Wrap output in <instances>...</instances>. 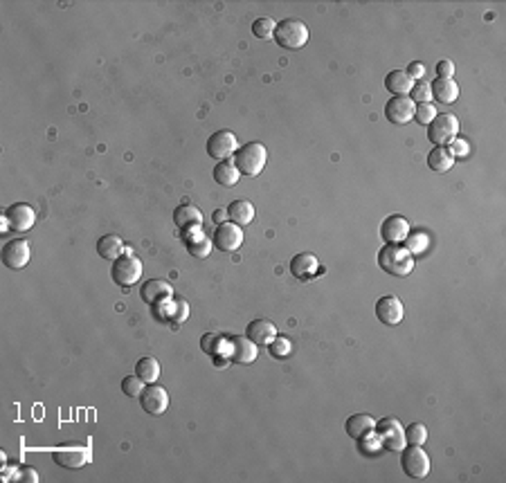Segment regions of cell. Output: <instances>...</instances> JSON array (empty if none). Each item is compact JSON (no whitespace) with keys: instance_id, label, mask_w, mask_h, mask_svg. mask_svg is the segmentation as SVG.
<instances>
[{"instance_id":"1","label":"cell","mask_w":506,"mask_h":483,"mask_svg":"<svg viewBox=\"0 0 506 483\" xmlns=\"http://www.w3.org/2000/svg\"><path fill=\"white\" fill-rule=\"evenodd\" d=\"M378 266L392 277H407L414 270V256L407 247L387 243L378 252Z\"/></svg>"},{"instance_id":"2","label":"cell","mask_w":506,"mask_h":483,"mask_svg":"<svg viewBox=\"0 0 506 483\" xmlns=\"http://www.w3.org/2000/svg\"><path fill=\"white\" fill-rule=\"evenodd\" d=\"M268 151L264 144L259 142H248L239 146V151L234 153V167L239 169L241 176H259L266 167Z\"/></svg>"},{"instance_id":"3","label":"cell","mask_w":506,"mask_h":483,"mask_svg":"<svg viewBox=\"0 0 506 483\" xmlns=\"http://www.w3.org/2000/svg\"><path fill=\"white\" fill-rule=\"evenodd\" d=\"M308 39H311V32H308L306 23L298 20V18H283L277 23L275 28V41L279 47L283 49H302Z\"/></svg>"},{"instance_id":"4","label":"cell","mask_w":506,"mask_h":483,"mask_svg":"<svg viewBox=\"0 0 506 483\" xmlns=\"http://www.w3.org/2000/svg\"><path fill=\"white\" fill-rule=\"evenodd\" d=\"M110 279L122 288L133 286V283H138L142 279V261L126 250L119 258H115L113 266H110Z\"/></svg>"},{"instance_id":"5","label":"cell","mask_w":506,"mask_h":483,"mask_svg":"<svg viewBox=\"0 0 506 483\" xmlns=\"http://www.w3.org/2000/svg\"><path fill=\"white\" fill-rule=\"evenodd\" d=\"M454 138H459V119L454 115L443 113L428 124V140L435 146H448Z\"/></svg>"},{"instance_id":"6","label":"cell","mask_w":506,"mask_h":483,"mask_svg":"<svg viewBox=\"0 0 506 483\" xmlns=\"http://www.w3.org/2000/svg\"><path fill=\"white\" fill-rule=\"evenodd\" d=\"M401 467L410 479H425L430 475V456L423 445H405L401 450Z\"/></svg>"},{"instance_id":"7","label":"cell","mask_w":506,"mask_h":483,"mask_svg":"<svg viewBox=\"0 0 506 483\" xmlns=\"http://www.w3.org/2000/svg\"><path fill=\"white\" fill-rule=\"evenodd\" d=\"M378 436L382 441V450L387 452H401L405 448V429L401 425L399 418H382V420H376V429Z\"/></svg>"},{"instance_id":"8","label":"cell","mask_w":506,"mask_h":483,"mask_svg":"<svg viewBox=\"0 0 506 483\" xmlns=\"http://www.w3.org/2000/svg\"><path fill=\"white\" fill-rule=\"evenodd\" d=\"M36 222V212L28 203H16L7 207V212L3 216V229L11 232H28L34 227Z\"/></svg>"},{"instance_id":"9","label":"cell","mask_w":506,"mask_h":483,"mask_svg":"<svg viewBox=\"0 0 506 483\" xmlns=\"http://www.w3.org/2000/svg\"><path fill=\"white\" fill-rule=\"evenodd\" d=\"M207 155L218 160V162H223L228 157H234V153L239 151V144H237V135L232 131H216L214 135H209L207 140Z\"/></svg>"},{"instance_id":"10","label":"cell","mask_w":506,"mask_h":483,"mask_svg":"<svg viewBox=\"0 0 506 483\" xmlns=\"http://www.w3.org/2000/svg\"><path fill=\"white\" fill-rule=\"evenodd\" d=\"M140 297H142V302L149 304L151 308H160L171 302V297H174V286H171L167 279H149L142 283Z\"/></svg>"},{"instance_id":"11","label":"cell","mask_w":506,"mask_h":483,"mask_svg":"<svg viewBox=\"0 0 506 483\" xmlns=\"http://www.w3.org/2000/svg\"><path fill=\"white\" fill-rule=\"evenodd\" d=\"M212 243L223 252H237L239 247L243 245L241 225H234L232 220L220 222V225H216V229H214V241Z\"/></svg>"},{"instance_id":"12","label":"cell","mask_w":506,"mask_h":483,"mask_svg":"<svg viewBox=\"0 0 506 483\" xmlns=\"http://www.w3.org/2000/svg\"><path fill=\"white\" fill-rule=\"evenodd\" d=\"M140 405L146 414L163 416L169 410V393L165 391V387H158L153 382V385L144 387V391L140 393Z\"/></svg>"},{"instance_id":"13","label":"cell","mask_w":506,"mask_h":483,"mask_svg":"<svg viewBox=\"0 0 506 483\" xmlns=\"http://www.w3.org/2000/svg\"><path fill=\"white\" fill-rule=\"evenodd\" d=\"M376 317L382 321V324H387V326L401 324L403 317H405L403 302L399 299V297H394V294L380 297V299L376 302Z\"/></svg>"},{"instance_id":"14","label":"cell","mask_w":506,"mask_h":483,"mask_svg":"<svg viewBox=\"0 0 506 483\" xmlns=\"http://www.w3.org/2000/svg\"><path fill=\"white\" fill-rule=\"evenodd\" d=\"M30 263V245L23 239H14L7 241L3 245V266H7L9 270H20Z\"/></svg>"},{"instance_id":"15","label":"cell","mask_w":506,"mask_h":483,"mask_svg":"<svg viewBox=\"0 0 506 483\" xmlns=\"http://www.w3.org/2000/svg\"><path fill=\"white\" fill-rule=\"evenodd\" d=\"M414 108L416 104L410 97H392L385 104V117L396 126H403V124L414 119Z\"/></svg>"},{"instance_id":"16","label":"cell","mask_w":506,"mask_h":483,"mask_svg":"<svg viewBox=\"0 0 506 483\" xmlns=\"http://www.w3.org/2000/svg\"><path fill=\"white\" fill-rule=\"evenodd\" d=\"M380 237H382V241H385V243L401 245L407 237H410V222H407V218L394 214V216L382 220Z\"/></svg>"},{"instance_id":"17","label":"cell","mask_w":506,"mask_h":483,"mask_svg":"<svg viewBox=\"0 0 506 483\" xmlns=\"http://www.w3.org/2000/svg\"><path fill=\"white\" fill-rule=\"evenodd\" d=\"M319 272V261L317 256L311 254V252H302V254H295L290 258V275L300 281H311L315 275Z\"/></svg>"},{"instance_id":"18","label":"cell","mask_w":506,"mask_h":483,"mask_svg":"<svg viewBox=\"0 0 506 483\" xmlns=\"http://www.w3.org/2000/svg\"><path fill=\"white\" fill-rule=\"evenodd\" d=\"M230 344H232V346H230L228 355H230L232 362H237V364H252V362L257 360L259 349H257V344H254L252 340H248V338L243 335V338H234Z\"/></svg>"},{"instance_id":"19","label":"cell","mask_w":506,"mask_h":483,"mask_svg":"<svg viewBox=\"0 0 506 483\" xmlns=\"http://www.w3.org/2000/svg\"><path fill=\"white\" fill-rule=\"evenodd\" d=\"M245 338L252 340L257 346H268L277 338V326L270 319H254L245 328Z\"/></svg>"},{"instance_id":"20","label":"cell","mask_w":506,"mask_h":483,"mask_svg":"<svg viewBox=\"0 0 506 483\" xmlns=\"http://www.w3.org/2000/svg\"><path fill=\"white\" fill-rule=\"evenodd\" d=\"M54 463H59L61 467H68V470H77L81 465L88 463V448L83 450H77V448H61V450H54Z\"/></svg>"},{"instance_id":"21","label":"cell","mask_w":506,"mask_h":483,"mask_svg":"<svg viewBox=\"0 0 506 483\" xmlns=\"http://www.w3.org/2000/svg\"><path fill=\"white\" fill-rule=\"evenodd\" d=\"M174 222L182 229V232H189V229H199L203 225V214H201V209L199 207H194V205H180L176 207V212H174Z\"/></svg>"},{"instance_id":"22","label":"cell","mask_w":506,"mask_h":483,"mask_svg":"<svg viewBox=\"0 0 506 483\" xmlns=\"http://www.w3.org/2000/svg\"><path fill=\"white\" fill-rule=\"evenodd\" d=\"M430 90H432V99H437L441 104H454L457 99H459V85H457L454 79L437 77L430 83Z\"/></svg>"},{"instance_id":"23","label":"cell","mask_w":506,"mask_h":483,"mask_svg":"<svg viewBox=\"0 0 506 483\" xmlns=\"http://www.w3.org/2000/svg\"><path fill=\"white\" fill-rule=\"evenodd\" d=\"M344 429H347V434L355 441H360L363 436H367L369 431L376 429V418H372L369 414H353L347 418V423H344Z\"/></svg>"},{"instance_id":"24","label":"cell","mask_w":506,"mask_h":483,"mask_svg":"<svg viewBox=\"0 0 506 483\" xmlns=\"http://www.w3.org/2000/svg\"><path fill=\"white\" fill-rule=\"evenodd\" d=\"M97 254L106 258V261H115V258L124 254V241L117 234H106V237L97 241Z\"/></svg>"},{"instance_id":"25","label":"cell","mask_w":506,"mask_h":483,"mask_svg":"<svg viewBox=\"0 0 506 483\" xmlns=\"http://www.w3.org/2000/svg\"><path fill=\"white\" fill-rule=\"evenodd\" d=\"M414 81L407 77L405 70H392L385 77V88L394 95V97H407L412 90Z\"/></svg>"},{"instance_id":"26","label":"cell","mask_w":506,"mask_h":483,"mask_svg":"<svg viewBox=\"0 0 506 483\" xmlns=\"http://www.w3.org/2000/svg\"><path fill=\"white\" fill-rule=\"evenodd\" d=\"M228 218L234 225H250L254 220V205L248 201H234L228 207Z\"/></svg>"},{"instance_id":"27","label":"cell","mask_w":506,"mask_h":483,"mask_svg":"<svg viewBox=\"0 0 506 483\" xmlns=\"http://www.w3.org/2000/svg\"><path fill=\"white\" fill-rule=\"evenodd\" d=\"M452 165H454V157H452V153L448 151L446 146H435V148L430 151V155H428V167H430L432 171H437V173L450 171Z\"/></svg>"},{"instance_id":"28","label":"cell","mask_w":506,"mask_h":483,"mask_svg":"<svg viewBox=\"0 0 506 483\" xmlns=\"http://www.w3.org/2000/svg\"><path fill=\"white\" fill-rule=\"evenodd\" d=\"M135 376H138L144 385H153V382L160 378V362L151 355L140 357L138 364H135Z\"/></svg>"},{"instance_id":"29","label":"cell","mask_w":506,"mask_h":483,"mask_svg":"<svg viewBox=\"0 0 506 483\" xmlns=\"http://www.w3.org/2000/svg\"><path fill=\"white\" fill-rule=\"evenodd\" d=\"M239 178H241V173L230 160H223V162H218L214 167V180L220 184V187H234V184L239 182Z\"/></svg>"},{"instance_id":"30","label":"cell","mask_w":506,"mask_h":483,"mask_svg":"<svg viewBox=\"0 0 506 483\" xmlns=\"http://www.w3.org/2000/svg\"><path fill=\"white\" fill-rule=\"evenodd\" d=\"M184 247H187V252H189L194 258H205V256H209V252H212L214 243L209 241L203 232L196 229L194 237H187V241H184Z\"/></svg>"},{"instance_id":"31","label":"cell","mask_w":506,"mask_h":483,"mask_svg":"<svg viewBox=\"0 0 506 483\" xmlns=\"http://www.w3.org/2000/svg\"><path fill=\"white\" fill-rule=\"evenodd\" d=\"M223 346H225V338L216 335V333H205L201 338V349L212 357H218L220 353H225Z\"/></svg>"},{"instance_id":"32","label":"cell","mask_w":506,"mask_h":483,"mask_svg":"<svg viewBox=\"0 0 506 483\" xmlns=\"http://www.w3.org/2000/svg\"><path fill=\"white\" fill-rule=\"evenodd\" d=\"M275 28H277V23L273 18H257L252 23V34L257 36V39H273L275 36Z\"/></svg>"},{"instance_id":"33","label":"cell","mask_w":506,"mask_h":483,"mask_svg":"<svg viewBox=\"0 0 506 483\" xmlns=\"http://www.w3.org/2000/svg\"><path fill=\"white\" fill-rule=\"evenodd\" d=\"M268 353L273 355V357H277V360H286V357L293 353V344L286 340V338H275L273 342L268 344Z\"/></svg>"},{"instance_id":"34","label":"cell","mask_w":506,"mask_h":483,"mask_svg":"<svg viewBox=\"0 0 506 483\" xmlns=\"http://www.w3.org/2000/svg\"><path fill=\"white\" fill-rule=\"evenodd\" d=\"M428 441V427L423 423H412L405 429V443L407 445H423Z\"/></svg>"},{"instance_id":"35","label":"cell","mask_w":506,"mask_h":483,"mask_svg":"<svg viewBox=\"0 0 506 483\" xmlns=\"http://www.w3.org/2000/svg\"><path fill=\"white\" fill-rule=\"evenodd\" d=\"M358 450H360L363 454H367V456H376L382 450V441H380V436H374V431H369L367 436L360 439Z\"/></svg>"},{"instance_id":"36","label":"cell","mask_w":506,"mask_h":483,"mask_svg":"<svg viewBox=\"0 0 506 483\" xmlns=\"http://www.w3.org/2000/svg\"><path fill=\"white\" fill-rule=\"evenodd\" d=\"M412 99V102L416 104H430V99H432V90H430V83L428 81H416L414 85H412V90H410V95H407Z\"/></svg>"},{"instance_id":"37","label":"cell","mask_w":506,"mask_h":483,"mask_svg":"<svg viewBox=\"0 0 506 483\" xmlns=\"http://www.w3.org/2000/svg\"><path fill=\"white\" fill-rule=\"evenodd\" d=\"M144 382L138 378V376H129L122 380V391H124V395H129V398H140V393L144 391Z\"/></svg>"},{"instance_id":"38","label":"cell","mask_w":506,"mask_h":483,"mask_svg":"<svg viewBox=\"0 0 506 483\" xmlns=\"http://www.w3.org/2000/svg\"><path fill=\"white\" fill-rule=\"evenodd\" d=\"M437 115H439L437 108L432 106V104H416V108H414V119L418 124H423V126H428V124L435 119Z\"/></svg>"},{"instance_id":"39","label":"cell","mask_w":506,"mask_h":483,"mask_svg":"<svg viewBox=\"0 0 506 483\" xmlns=\"http://www.w3.org/2000/svg\"><path fill=\"white\" fill-rule=\"evenodd\" d=\"M448 146H450L448 151L452 153L454 160H464V157H468V153H471V146H468V142L461 138H454Z\"/></svg>"},{"instance_id":"40","label":"cell","mask_w":506,"mask_h":483,"mask_svg":"<svg viewBox=\"0 0 506 483\" xmlns=\"http://www.w3.org/2000/svg\"><path fill=\"white\" fill-rule=\"evenodd\" d=\"M405 72H407V77H410L412 81H421L425 77V66L421 64V61H412Z\"/></svg>"},{"instance_id":"41","label":"cell","mask_w":506,"mask_h":483,"mask_svg":"<svg viewBox=\"0 0 506 483\" xmlns=\"http://www.w3.org/2000/svg\"><path fill=\"white\" fill-rule=\"evenodd\" d=\"M437 74H439V77H443V79H452L454 64H452V61H448V59L439 61V64H437Z\"/></svg>"},{"instance_id":"42","label":"cell","mask_w":506,"mask_h":483,"mask_svg":"<svg viewBox=\"0 0 506 483\" xmlns=\"http://www.w3.org/2000/svg\"><path fill=\"white\" fill-rule=\"evenodd\" d=\"M20 481H28V483H36V481H39V472H36V470L34 467H20Z\"/></svg>"},{"instance_id":"43","label":"cell","mask_w":506,"mask_h":483,"mask_svg":"<svg viewBox=\"0 0 506 483\" xmlns=\"http://www.w3.org/2000/svg\"><path fill=\"white\" fill-rule=\"evenodd\" d=\"M214 222H216V225H220V222H225V218H228V209H225V212H223V209H218V212H214Z\"/></svg>"}]
</instances>
